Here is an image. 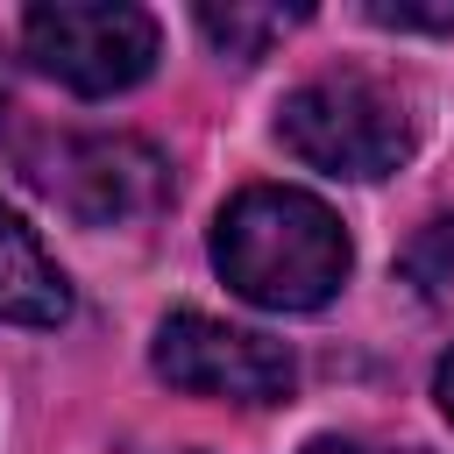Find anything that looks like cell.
<instances>
[{
	"label": "cell",
	"instance_id": "obj_1",
	"mask_svg": "<svg viewBox=\"0 0 454 454\" xmlns=\"http://www.w3.org/2000/svg\"><path fill=\"white\" fill-rule=\"evenodd\" d=\"M348 234L333 206L291 184H248L213 220V270L262 312H312L348 284Z\"/></svg>",
	"mask_w": 454,
	"mask_h": 454
},
{
	"label": "cell",
	"instance_id": "obj_2",
	"mask_svg": "<svg viewBox=\"0 0 454 454\" xmlns=\"http://www.w3.org/2000/svg\"><path fill=\"white\" fill-rule=\"evenodd\" d=\"M277 142L326 170V177H390L404 156H411V106L404 92H390L383 78H362V71H333V78H312L284 99L277 114Z\"/></svg>",
	"mask_w": 454,
	"mask_h": 454
},
{
	"label": "cell",
	"instance_id": "obj_3",
	"mask_svg": "<svg viewBox=\"0 0 454 454\" xmlns=\"http://www.w3.org/2000/svg\"><path fill=\"white\" fill-rule=\"evenodd\" d=\"M28 57L71 92H128L156 64V14L128 0H50L21 21Z\"/></svg>",
	"mask_w": 454,
	"mask_h": 454
},
{
	"label": "cell",
	"instance_id": "obj_4",
	"mask_svg": "<svg viewBox=\"0 0 454 454\" xmlns=\"http://www.w3.org/2000/svg\"><path fill=\"white\" fill-rule=\"evenodd\" d=\"M28 184L85 227H128L170 199V163L135 135H57L28 156Z\"/></svg>",
	"mask_w": 454,
	"mask_h": 454
},
{
	"label": "cell",
	"instance_id": "obj_5",
	"mask_svg": "<svg viewBox=\"0 0 454 454\" xmlns=\"http://www.w3.org/2000/svg\"><path fill=\"white\" fill-rule=\"evenodd\" d=\"M156 376L192 397H227V404H284L298 383L284 340L206 319V312H170L156 326Z\"/></svg>",
	"mask_w": 454,
	"mask_h": 454
},
{
	"label": "cell",
	"instance_id": "obj_6",
	"mask_svg": "<svg viewBox=\"0 0 454 454\" xmlns=\"http://www.w3.org/2000/svg\"><path fill=\"white\" fill-rule=\"evenodd\" d=\"M0 319L14 326H57L71 319V284L43 255V241L0 206Z\"/></svg>",
	"mask_w": 454,
	"mask_h": 454
},
{
	"label": "cell",
	"instance_id": "obj_7",
	"mask_svg": "<svg viewBox=\"0 0 454 454\" xmlns=\"http://www.w3.org/2000/svg\"><path fill=\"white\" fill-rule=\"evenodd\" d=\"M305 21V7H199V28H206V43L220 50V57H234V64H248V57H262L284 28H298Z\"/></svg>",
	"mask_w": 454,
	"mask_h": 454
},
{
	"label": "cell",
	"instance_id": "obj_8",
	"mask_svg": "<svg viewBox=\"0 0 454 454\" xmlns=\"http://www.w3.org/2000/svg\"><path fill=\"white\" fill-rule=\"evenodd\" d=\"M404 284L426 298V305H440V312H454V220H426L411 241H404Z\"/></svg>",
	"mask_w": 454,
	"mask_h": 454
},
{
	"label": "cell",
	"instance_id": "obj_9",
	"mask_svg": "<svg viewBox=\"0 0 454 454\" xmlns=\"http://www.w3.org/2000/svg\"><path fill=\"white\" fill-rule=\"evenodd\" d=\"M369 21L376 28H454V7H390V0H376Z\"/></svg>",
	"mask_w": 454,
	"mask_h": 454
},
{
	"label": "cell",
	"instance_id": "obj_10",
	"mask_svg": "<svg viewBox=\"0 0 454 454\" xmlns=\"http://www.w3.org/2000/svg\"><path fill=\"white\" fill-rule=\"evenodd\" d=\"M305 454H419V447H369V440H333V433H326V440H312Z\"/></svg>",
	"mask_w": 454,
	"mask_h": 454
},
{
	"label": "cell",
	"instance_id": "obj_11",
	"mask_svg": "<svg viewBox=\"0 0 454 454\" xmlns=\"http://www.w3.org/2000/svg\"><path fill=\"white\" fill-rule=\"evenodd\" d=\"M433 397H440V411H447V419H454V355H447V362H440V376H433Z\"/></svg>",
	"mask_w": 454,
	"mask_h": 454
},
{
	"label": "cell",
	"instance_id": "obj_12",
	"mask_svg": "<svg viewBox=\"0 0 454 454\" xmlns=\"http://www.w3.org/2000/svg\"><path fill=\"white\" fill-rule=\"evenodd\" d=\"M0 121H7V71H0Z\"/></svg>",
	"mask_w": 454,
	"mask_h": 454
}]
</instances>
